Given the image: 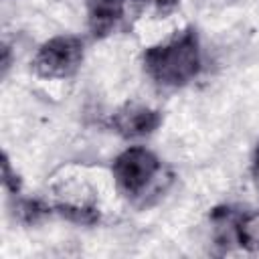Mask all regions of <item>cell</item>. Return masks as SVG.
I'll return each mask as SVG.
<instances>
[{
	"instance_id": "obj_3",
	"label": "cell",
	"mask_w": 259,
	"mask_h": 259,
	"mask_svg": "<svg viewBox=\"0 0 259 259\" xmlns=\"http://www.w3.org/2000/svg\"><path fill=\"white\" fill-rule=\"evenodd\" d=\"M85 55V45L79 36L59 34L38 47L32 57V71L42 79H67L73 77Z\"/></svg>"
},
{
	"instance_id": "obj_8",
	"label": "cell",
	"mask_w": 259,
	"mask_h": 259,
	"mask_svg": "<svg viewBox=\"0 0 259 259\" xmlns=\"http://www.w3.org/2000/svg\"><path fill=\"white\" fill-rule=\"evenodd\" d=\"M2 182H4V188L10 190L12 194L20 192V180H18L16 172H12V166H10V160L6 154L2 158Z\"/></svg>"
},
{
	"instance_id": "obj_2",
	"label": "cell",
	"mask_w": 259,
	"mask_h": 259,
	"mask_svg": "<svg viewBox=\"0 0 259 259\" xmlns=\"http://www.w3.org/2000/svg\"><path fill=\"white\" fill-rule=\"evenodd\" d=\"M111 174L117 192L130 200L132 204H148L152 196H156L160 190H164L166 180H170L168 174H164V166L160 158L142 148L132 146L123 150L111 164Z\"/></svg>"
},
{
	"instance_id": "obj_7",
	"label": "cell",
	"mask_w": 259,
	"mask_h": 259,
	"mask_svg": "<svg viewBox=\"0 0 259 259\" xmlns=\"http://www.w3.org/2000/svg\"><path fill=\"white\" fill-rule=\"evenodd\" d=\"M178 2L180 0H134V4L142 12H148V14H154V16H166V14H170L178 6Z\"/></svg>"
},
{
	"instance_id": "obj_5",
	"label": "cell",
	"mask_w": 259,
	"mask_h": 259,
	"mask_svg": "<svg viewBox=\"0 0 259 259\" xmlns=\"http://www.w3.org/2000/svg\"><path fill=\"white\" fill-rule=\"evenodd\" d=\"M127 0H87V30L93 38L113 34L125 16Z\"/></svg>"
},
{
	"instance_id": "obj_4",
	"label": "cell",
	"mask_w": 259,
	"mask_h": 259,
	"mask_svg": "<svg viewBox=\"0 0 259 259\" xmlns=\"http://www.w3.org/2000/svg\"><path fill=\"white\" fill-rule=\"evenodd\" d=\"M160 123H162L160 111H156L152 107H146V105H138V103H127L111 115L113 130L123 138L150 136L152 132L158 130Z\"/></svg>"
},
{
	"instance_id": "obj_9",
	"label": "cell",
	"mask_w": 259,
	"mask_h": 259,
	"mask_svg": "<svg viewBox=\"0 0 259 259\" xmlns=\"http://www.w3.org/2000/svg\"><path fill=\"white\" fill-rule=\"evenodd\" d=\"M251 172H253V176H255V180H257V184H259V146H257V148H255V152H253Z\"/></svg>"
},
{
	"instance_id": "obj_6",
	"label": "cell",
	"mask_w": 259,
	"mask_h": 259,
	"mask_svg": "<svg viewBox=\"0 0 259 259\" xmlns=\"http://www.w3.org/2000/svg\"><path fill=\"white\" fill-rule=\"evenodd\" d=\"M237 241L243 249H249V251L259 249V210L241 214L237 223Z\"/></svg>"
},
{
	"instance_id": "obj_1",
	"label": "cell",
	"mask_w": 259,
	"mask_h": 259,
	"mask_svg": "<svg viewBox=\"0 0 259 259\" xmlns=\"http://www.w3.org/2000/svg\"><path fill=\"white\" fill-rule=\"evenodd\" d=\"M146 75L162 87H184L200 71V42L194 28H184L168 40L142 53Z\"/></svg>"
}]
</instances>
